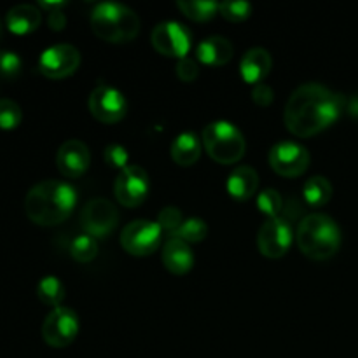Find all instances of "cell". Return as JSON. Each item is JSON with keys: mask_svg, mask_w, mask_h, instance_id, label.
Wrapping results in <instances>:
<instances>
[{"mask_svg": "<svg viewBox=\"0 0 358 358\" xmlns=\"http://www.w3.org/2000/svg\"><path fill=\"white\" fill-rule=\"evenodd\" d=\"M346 100L324 84H301L287 100L283 122L297 138H311L331 128L345 110Z\"/></svg>", "mask_w": 358, "mask_h": 358, "instance_id": "1", "label": "cell"}, {"mask_svg": "<svg viewBox=\"0 0 358 358\" xmlns=\"http://www.w3.org/2000/svg\"><path fill=\"white\" fill-rule=\"evenodd\" d=\"M76 206V187L62 180L38 182L24 198V213L31 222L42 227L59 226L72 215Z\"/></svg>", "mask_w": 358, "mask_h": 358, "instance_id": "2", "label": "cell"}, {"mask_svg": "<svg viewBox=\"0 0 358 358\" xmlns=\"http://www.w3.org/2000/svg\"><path fill=\"white\" fill-rule=\"evenodd\" d=\"M343 234L338 222L325 213L303 217L296 231V243L301 254L311 261H329L341 247Z\"/></svg>", "mask_w": 358, "mask_h": 358, "instance_id": "3", "label": "cell"}, {"mask_svg": "<svg viewBox=\"0 0 358 358\" xmlns=\"http://www.w3.org/2000/svg\"><path fill=\"white\" fill-rule=\"evenodd\" d=\"M91 28L98 38L110 44L131 42L140 31L138 14L115 2L98 3L91 13Z\"/></svg>", "mask_w": 358, "mask_h": 358, "instance_id": "4", "label": "cell"}, {"mask_svg": "<svg viewBox=\"0 0 358 358\" xmlns=\"http://www.w3.org/2000/svg\"><path fill=\"white\" fill-rule=\"evenodd\" d=\"M201 142L206 154L219 164L238 163L247 150L243 133L229 121H213L205 126Z\"/></svg>", "mask_w": 358, "mask_h": 358, "instance_id": "5", "label": "cell"}, {"mask_svg": "<svg viewBox=\"0 0 358 358\" xmlns=\"http://www.w3.org/2000/svg\"><path fill=\"white\" fill-rule=\"evenodd\" d=\"M119 241L124 252L133 257H147L159 248L163 241V229L152 220H133L122 229Z\"/></svg>", "mask_w": 358, "mask_h": 358, "instance_id": "6", "label": "cell"}, {"mask_svg": "<svg viewBox=\"0 0 358 358\" xmlns=\"http://www.w3.org/2000/svg\"><path fill=\"white\" fill-rule=\"evenodd\" d=\"M150 44L159 55L184 59L192 49V35L189 28L178 21H163L150 34Z\"/></svg>", "mask_w": 358, "mask_h": 358, "instance_id": "7", "label": "cell"}, {"mask_svg": "<svg viewBox=\"0 0 358 358\" xmlns=\"http://www.w3.org/2000/svg\"><path fill=\"white\" fill-rule=\"evenodd\" d=\"M80 322L76 311L69 306L52 308L42 324V339L51 348H66L76 341Z\"/></svg>", "mask_w": 358, "mask_h": 358, "instance_id": "8", "label": "cell"}, {"mask_svg": "<svg viewBox=\"0 0 358 358\" xmlns=\"http://www.w3.org/2000/svg\"><path fill=\"white\" fill-rule=\"evenodd\" d=\"M269 166L275 173L285 178H297L308 170L310 166V150L299 142L292 140H283L275 143L269 150Z\"/></svg>", "mask_w": 358, "mask_h": 358, "instance_id": "9", "label": "cell"}, {"mask_svg": "<svg viewBox=\"0 0 358 358\" xmlns=\"http://www.w3.org/2000/svg\"><path fill=\"white\" fill-rule=\"evenodd\" d=\"M119 224V210L110 199L94 198L84 205L80 212V226L84 233L96 240H103Z\"/></svg>", "mask_w": 358, "mask_h": 358, "instance_id": "10", "label": "cell"}, {"mask_svg": "<svg viewBox=\"0 0 358 358\" xmlns=\"http://www.w3.org/2000/svg\"><path fill=\"white\" fill-rule=\"evenodd\" d=\"M87 107L96 121L103 122V124H115L126 117L128 101L117 87L108 86V84H98L91 91Z\"/></svg>", "mask_w": 358, "mask_h": 358, "instance_id": "11", "label": "cell"}, {"mask_svg": "<svg viewBox=\"0 0 358 358\" xmlns=\"http://www.w3.org/2000/svg\"><path fill=\"white\" fill-rule=\"evenodd\" d=\"M150 192L149 173L142 166L128 164L119 171L114 182V196L126 208H136L147 199Z\"/></svg>", "mask_w": 358, "mask_h": 358, "instance_id": "12", "label": "cell"}, {"mask_svg": "<svg viewBox=\"0 0 358 358\" xmlns=\"http://www.w3.org/2000/svg\"><path fill=\"white\" fill-rule=\"evenodd\" d=\"M80 65V52L72 44H56L44 49L38 58V70L48 79H66L73 76Z\"/></svg>", "mask_w": 358, "mask_h": 358, "instance_id": "13", "label": "cell"}, {"mask_svg": "<svg viewBox=\"0 0 358 358\" xmlns=\"http://www.w3.org/2000/svg\"><path fill=\"white\" fill-rule=\"evenodd\" d=\"M294 238L289 220L283 217L268 219L257 233V248L264 257L282 259L292 247Z\"/></svg>", "mask_w": 358, "mask_h": 358, "instance_id": "14", "label": "cell"}, {"mask_svg": "<svg viewBox=\"0 0 358 358\" xmlns=\"http://www.w3.org/2000/svg\"><path fill=\"white\" fill-rule=\"evenodd\" d=\"M91 164V152L83 140H66L56 152V166L66 178H80Z\"/></svg>", "mask_w": 358, "mask_h": 358, "instance_id": "15", "label": "cell"}, {"mask_svg": "<svg viewBox=\"0 0 358 358\" xmlns=\"http://www.w3.org/2000/svg\"><path fill=\"white\" fill-rule=\"evenodd\" d=\"M234 45L229 38L212 35L206 37L196 45V59L203 65L208 66H222L233 59Z\"/></svg>", "mask_w": 358, "mask_h": 358, "instance_id": "16", "label": "cell"}, {"mask_svg": "<svg viewBox=\"0 0 358 358\" xmlns=\"http://www.w3.org/2000/svg\"><path fill=\"white\" fill-rule=\"evenodd\" d=\"M163 264L171 275H185L194 266V254L191 250V245L182 241L180 238H168L166 243L163 245Z\"/></svg>", "mask_w": 358, "mask_h": 358, "instance_id": "17", "label": "cell"}, {"mask_svg": "<svg viewBox=\"0 0 358 358\" xmlns=\"http://www.w3.org/2000/svg\"><path fill=\"white\" fill-rule=\"evenodd\" d=\"M273 69V58L269 51L264 48H254L243 55L240 62L241 79L247 84L257 86L264 83L266 77L269 76Z\"/></svg>", "mask_w": 358, "mask_h": 358, "instance_id": "18", "label": "cell"}, {"mask_svg": "<svg viewBox=\"0 0 358 358\" xmlns=\"http://www.w3.org/2000/svg\"><path fill=\"white\" fill-rule=\"evenodd\" d=\"M259 173L252 166H238L227 178V192L236 201H248L257 194Z\"/></svg>", "mask_w": 358, "mask_h": 358, "instance_id": "19", "label": "cell"}, {"mask_svg": "<svg viewBox=\"0 0 358 358\" xmlns=\"http://www.w3.org/2000/svg\"><path fill=\"white\" fill-rule=\"evenodd\" d=\"M203 142L194 131H184L173 140L170 147L171 159L182 168H189L201 157Z\"/></svg>", "mask_w": 358, "mask_h": 358, "instance_id": "20", "label": "cell"}, {"mask_svg": "<svg viewBox=\"0 0 358 358\" xmlns=\"http://www.w3.org/2000/svg\"><path fill=\"white\" fill-rule=\"evenodd\" d=\"M6 23L9 31L16 35H28L31 31L37 30L42 23L41 9L30 3H20L14 6L13 9L7 13Z\"/></svg>", "mask_w": 358, "mask_h": 358, "instance_id": "21", "label": "cell"}, {"mask_svg": "<svg viewBox=\"0 0 358 358\" xmlns=\"http://www.w3.org/2000/svg\"><path fill=\"white\" fill-rule=\"evenodd\" d=\"M332 192L334 189L329 178L320 177V175L308 178L306 184L303 185V199L310 208H322L327 205L332 198Z\"/></svg>", "mask_w": 358, "mask_h": 358, "instance_id": "22", "label": "cell"}, {"mask_svg": "<svg viewBox=\"0 0 358 358\" xmlns=\"http://www.w3.org/2000/svg\"><path fill=\"white\" fill-rule=\"evenodd\" d=\"M177 7L189 20L205 23V21L213 20L219 14L220 3L212 2V0L210 2L208 0H182V2H177Z\"/></svg>", "mask_w": 358, "mask_h": 358, "instance_id": "23", "label": "cell"}, {"mask_svg": "<svg viewBox=\"0 0 358 358\" xmlns=\"http://www.w3.org/2000/svg\"><path fill=\"white\" fill-rule=\"evenodd\" d=\"M37 297L45 306H62L63 299H65V287H63L62 280L56 276H44L37 283Z\"/></svg>", "mask_w": 358, "mask_h": 358, "instance_id": "24", "label": "cell"}, {"mask_svg": "<svg viewBox=\"0 0 358 358\" xmlns=\"http://www.w3.org/2000/svg\"><path fill=\"white\" fill-rule=\"evenodd\" d=\"M70 255H72L77 262L87 264V262H91L98 255V240L86 233L79 234V236L73 238L72 243H70Z\"/></svg>", "mask_w": 358, "mask_h": 358, "instance_id": "25", "label": "cell"}, {"mask_svg": "<svg viewBox=\"0 0 358 358\" xmlns=\"http://www.w3.org/2000/svg\"><path fill=\"white\" fill-rule=\"evenodd\" d=\"M283 203L282 194H280L276 189H264V191L259 192L257 196V208L262 215H266L268 219H276V217H282L283 212Z\"/></svg>", "mask_w": 358, "mask_h": 358, "instance_id": "26", "label": "cell"}, {"mask_svg": "<svg viewBox=\"0 0 358 358\" xmlns=\"http://www.w3.org/2000/svg\"><path fill=\"white\" fill-rule=\"evenodd\" d=\"M208 234V226L203 219L199 217H191V219H185L184 224L180 226V229L177 231L175 238H180L185 243H201L203 240Z\"/></svg>", "mask_w": 358, "mask_h": 358, "instance_id": "27", "label": "cell"}, {"mask_svg": "<svg viewBox=\"0 0 358 358\" xmlns=\"http://www.w3.org/2000/svg\"><path fill=\"white\" fill-rule=\"evenodd\" d=\"M23 119V112L21 107L14 100L9 98H0V129H16L21 124Z\"/></svg>", "mask_w": 358, "mask_h": 358, "instance_id": "28", "label": "cell"}, {"mask_svg": "<svg viewBox=\"0 0 358 358\" xmlns=\"http://www.w3.org/2000/svg\"><path fill=\"white\" fill-rule=\"evenodd\" d=\"M184 220L185 219H184V215H182L180 210L175 208V206H166V208H163L159 212L156 222L159 224V227L163 229V233H168V238H171L177 234V231L180 229V226L184 224Z\"/></svg>", "mask_w": 358, "mask_h": 358, "instance_id": "29", "label": "cell"}, {"mask_svg": "<svg viewBox=\"0 0 358 358\" xmlns=\"http://www.w3.org/2000/svg\"><path fill=\"white\" fill-rule=\"evenodd\" d=\"M219 14L229 23H241L252 16L250 2H222L219 7Z\"/></svg>", "mask_w": 358, "mask_h": 358, "instance_id": "30", "label": "cell"}, {"mask_svg": "<svg viewBox=\"0 0 358 358\" xmlns=\"http://www.w3.org/2000/svg\"><path fill=\"white\" fill-rule=\"evenodd\" d=\"M23 69V62L13 51H0V77L3 79H16Z\"/></svg>", "mask_w": 358, "mask_h": 358, "instance_id": "31", "label": "cell"}, {"mask_svg": "<svg viewBox=\"0 0 358 358\" xmlns=\"http://www.w3.org/2000/svg\"><path fill=\"white\" fill-rule=\"evenodd\" d=\"M103 159L108 166L121 171L128 166V150L119 143H110V145L105 147Z\"/></svg>", "mask_w": 358, "mask_h": 358, "instance_id": "32", "label": "cell"}, {"mask_svg": "<svg viewBox=\"0 0 358 358\" xmlns=\"http://www.w3.org/2000/svg\"><path fill=\"white\" fill-rule=\"evenodd\" d=\"M177 77L182 80V83H194L199 77V65L198 59L192 58H184L178 59L177 63Z\"/></svg>", "mask_w": 358, "mask_h": 358, "instance_id": "33", "label": "cell"}, {"mask_svg": "<svg viewBox=\"0 0 358 358\" xmlns=\"http://www.w3.org/2000/svg\"><path fill=\"white\" fill-rule=\"evenodd\" d=\"M252 100L255 101V105L259 107H269L275 100V91L271 86H268L266 83L257 84V86L252 87Z\"/></svg>", "mask_w": 358, "mask_h": 358, "instance_id": "34", "label": "cell"}, {"mask_svg": "<svg viewBox=\"0 0 358 358\" xmlns=\"http://www.w3.org/2000/svg\"><path fill=\"white\" fill-rule=\"evenodd\" d=\"M49 28L55 31H62L66 27V16L62 10H55V13H49Z\"/></svg>", "mask_w": 358, "mask_h": 358, "instance_id": "35", "label": "cell"}, {"mask_svg": "<svg viewBox=\"0 0 358 358\" xmlns=\"http://www.w3.org/2000/svg\"><path fill=\"white\" fill-rule=\"evenodd\" d=\"M38 6L42 9H48L49 13H55V10H62V7H65L66 2H38Z\"/></svg>", "mask_w": 358, "mask_h": 358, "instance_id": "36", "label": "cell"}, {"mask_svg": "<svg viewBox=\"0 0 358 358\" xmlns=\"http://www.w3.org/2000/svg\"><path fill=\"white\" fill-rule=\"evenodd\" d=\"M348 110L352 112L353 115H358V96H357V98H353V100L350 101V105H348Z\"/></svg>", "mask_w": 358, "mask_h": 358, "instance_id": "37", "label": "cell"}, {"mask_svg": "<svg viewBox=\"0 0 358 358\" xmlns=\"http://www.w3.org/2000/svg\"><path fill=\"white\" fill-rule=\"evenodd\" d=\"M2 34H3V28H2V21H0V38H2Z\"/></svg>", "mask_w": 358, "mask_h": 358, "instance_id": "38", "label": "cell"}]
</instances>
